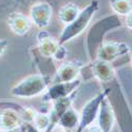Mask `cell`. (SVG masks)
Segmentation results:
<instances>
[{"label":"cell","mask_w":132,"mask_h":132,"mask_svg":"<svg viewBox=\"0 0 132 132\" xmlns=\"http://www.w3.org/2000/svg\"><path fill=\"white\" fill-rule=\"evenodd\" d=\"M78 123H79V114L71 106L59 117L57 126H59L61 129L68 132V131H73L74 129L77 128Z\"/></svg>","instance_id":"cell-13"},{"label":"cell","mask_w":132,"mask_h":132,"mask_svg":"<svg viewBox=\"0 0 132 132\" xmlns=\"http://www.w3.org/2000/svg\"><path fill=\"white\" fill-rule=\"evenodd\" d=\"M65 53H67V52H65V50L63 49V47L60 46V48L58 49L57 53L55 54V56H54V57L56 58L57 60H61V59H63V58L65 57Z\"/></svg>","instance_id":"cell-17"},{"label":"cell","mask_w":132,"mask_h":132,"mask_svg":"<svg viewBox=\"0 0 132 132\" xmlns=\"http://www.w3.org/2000/svg\"><path fill=\"white\" fill-rule=\"evenodd\" d=\"M0 132H27V124H23L17 128L14 129H10V130H2Z\"/></svg>","instance_id":"cell-18"},{"label":"cell","mask_w":132,"mask_h":132,"mask_svg":"<svg viewBox=\"0 0 132 132\" xmlns=\"http://www.w3.org/2000/svg\"><path fill=\"white\" fill-rule=\"evenodd\" d=\"M15 103H13V102H0V112H1L4 108H7V107L12 106Z\"/></svg>","instance_id":"cell-21"},{"label":"cell","mask_w":132,"mask_h":132,"mask_svg":"<svg viewBox=\"0 0 132 132\" xmlns=\"http://www.w3.org/2000/svg\"><path fill=\"white\" fill-rule=\"evenodd\" d=\"M49 79L42 74H33L15 85L11 94L18 98H32L47 91Z\"/></svg>","instance_id":"cell-3"},{"label":"cell","mask_w":132,"mask_h":132,"mask_svg":"<svg viewBox=\"0 0 132 132\" xmlns=\"http://www.w3.org/2000/svg\"><path fill=\"white\" fill-rule=\"evenodd\" d=\"M97 126L100 127L102 132H111L115 123V115L113 109L110 105L107 97L104 98V101L101 104L100 111L97 115Z\"/></svg>","instance_id":"cell-8"},{"label":"cell","mask_w":132,"mask_h":132,"mask_svg":"<svg viewBox=\"0 0 132 132\" xmlns=\"http://www.w3.org/2000/svg\"><path fill=\"white\" fill-rule=\"evenodd\" d=\"M27 132H41V131L37 130L32 124H27Z\"/></svg>","instance_id":"cell-23"},{"label":"cell","mask_w":132,"mask_h":132,"mask_svg":"<svg viewBox=\"0 0 132 132\" xmlns=\"http://www.w3.org/2000/svg\"><path fill=\"white\" fill-rule=\"evenodd\" d=\"M92 72L93 75L101 82L108 84L115 79V72L110 62H106L100 59L92 61Z\"/></svg>","instance_id":"cell-9"},{"label":"cell","mask_w":132,"mask_h":132,"mask_svg":"<svg viewBox=\"0 0 132 132\" xmlns=\"http://www.w3.org/2000/svg\"><path fill=\"white\" fill-rule=\"evenodd\" d=\"M31 21L39 29H45L50 24L52 7L47 2H39L33 5L30 11Z\"/></svg>","instance_id":"cell-7"},{"label":"cell","mask_w":132,"mask_h":132,"mask_svg":"<svg viewBox=\"0 0 132 132\" xmlns=\"http://www.w3.org/2000/svg\"><path fill=\"white\" fill-rule=\"evenodd\" d=\"M60 45L58 41L50 37L47 33L40 32L38 35V50L39 53L45 57H54L57 53Z\"/></svg>","instance_id":"cell-11"},{"label":"cell","mask_w":132,"mask_h":132,"mask_svg":"<svg viewBox=\"0 0 132 132\" xmlns=\"http://www.w3.org/2000/svg\"><path fill=\"white\" fill-rule=\"evenodd\" d=\"M122 27V20L118 15L106 16L96 21L91 27L86 37V49L89 58L93 61L96 59L97 51L104 43V38L108 32Z\"/></svg>","instance_id":"cell-1"},{"label":"cell","mask_w":132,"mask_h":132,"mask_svg":"<svg viewBox=\"0 0 132 132\" xmlns=\"http://www.w3.org/2000/svg\"><path fill=\"white\" fill-rule=\"evenodd\" d=\"M130 48L123 42H105L98 49L96 54V59L106 62H112L118 57H122L128 54Z\"/></svg>","instance_id":"cell-6"},{"label":"cell","mask_w":132,"mask_h":132,"mask_svg":"<svg viewBox=\"0 0 132 132\" xmlns=\"http://www.w3.org/2000/svg\"><path fill=\"white\" fill-rule=\"evenodd\" d=\"M80 84L81 81L79 78L68 82H53L43 94L42 101L53 103L55 101L69 97L75 92V90L78 89Z\"/></svg>","instance_id":"cell-5"},{"label":"cell","mask_w":132,"mask_h":132,"mask_svg":"<svg viewBox=\"0 0 132 132\" xmlns=\"http://www.w3.org/2000/svg\"><path fill=\"white\" fill-rule=\"evenodd\" d=\"M98 7H100V4H98L97 0H92L84 10H81L78 16L75 18V20H73L71 23L64 27L62 33L59 36V39H58L59 45L63 46L64 43L71 41L75 37L80 35L87 29V27L89 26L94 14L97 12Z\"/></svg>","instance_id":"cell-2"},{"label":"cell","mask_w":132,"mask_h":132,"mask_svg":"<svg viewBox=\"0 0 132 132\" xmlns=\"http://www.w3.org/2000/svg\"><path fill=\"white\" fill-rule=\"evenodd\" d=\"M126 24H127V27H128V28L131 30V32H132V12H131L129 15H127Z\"/></svg>","instance_id":"cell-22"},{"label":"cell","mask_w":132,"mask_h":132,"mask_svg":"<svg viewBox=\"0 0 132 132\" xmlns=\"http://www.w3.org/2000/svg\"><path fill=\"white\" fill-rule=\"evenodd\" d=\"M9 27L13 33L23 36L31 29V20L20 13H12L9 17Z\"/></svg>","instance_id":"cell-12"},{"label":"cell","mask_w":132,"mask_h":132,"mask_svg":"<svg viewBox=\"0 0 132 132\" xmlns=\"http://www.w3.org/2000/svg\"><path fill=\"white\" fill-rule=\"evenodd\" d=\"M84 132H102V130L100 129V127H98L97 125H90L89 127H87Z\"/></svg>","instance_id":"cell-19"},{"label":"cell","mask_w":132,"mask_h":132,"mask_svg":"<svg viewBox=\"0 0 132 132\" xmlns=\"http://www.w3.org/2000/svg\"><path fill=\"white\" fill-rule=\"evenodd\" d=\"M80 73V65L74 62L63 63L57 70L53 82H68L78 78Z\"/></svg>","instance_id":"cell-10"},{"label":"cell","mask_w":132,"mask_h":132,"mask_svg":"<svg viewBox=\"0 0 132 132\" xmlns=\"http://www.w3.org/2000/svg\"><path fill=\"white\" fill-rule=\"evenodd\" d=\"M80 11L78 10V7L74 5V4H67L63 7H61V10L59 11L58 14V18L61 22L69 24L71 23L73 20H75V18L78 16Z\"/></svg>","instance_id":"cell-14"},{"label":"cell","mask_w":132,"mask_h":132,"mask_svg":"<svg viewBox=\"0 0 132 132\" xmlns=\"http://www.w3.org/2000/svg\"><path fill=\"white\" fill-rule=\"evenodd\" d=\"M7 48V41L5 39H0V56L4 53Z\"/></svg>","instance_id":"cell-20"},{"label":"cell","mask_w":132,"mask_h":132,"mask_svg":"<svg viewBox=\"0 0 132 132\" xmlns=\"http://www.w3.org/2000/svg\"><path fill=\"white\" fill-rule=\"evenodd\" d=\"M106 96H107V93L104 90L85 104L79 114V123L77 128H76V132H84V130L87 127L92 125L94 123V120H96L101 104Z\"/></svg>","instance_id":"cell-4"},{"label":"cell","mask_w":132,"mask_h":132,"mask_svg":"<svg viewBox=\"0 0 132 132\" xmlns=\"http://www.w3.org/2000/svg\"><path fill=\"white\" fill-rule=\"evenodd\" d=\"M116 15H129L132 12V0H109Z\"/></svg>","instance_id":"cell-15"},{"label":"cell","mask_w":132,"mask_h":132,"mask_svg":"<svg viewBox=\"0 0 132 132\" xmlns=\"http://www.w3.org/2000/svg\"><path fill=\"white\" fill-rule=\"evenodd\" d=\"M32 125L37 130L41 132H46L50 127V116L43 113H35Z\"/></svg>","instance_id":"cell-16"},{"label":"cell","mask_w":132,"mask_h":132,"mask_svg":"<svg viewBox=\"0 0 132 132\" xmlns=\"http://www.w3.org/2000/svg\"><path fill=\"white\" fill-rule=\"evenodd\" d=\"M57 132H67V131H65V130H63V129H60V130H58Z\"/></svg>","instance_id":"cell-24"}]
</instances>
